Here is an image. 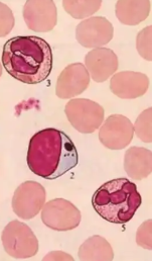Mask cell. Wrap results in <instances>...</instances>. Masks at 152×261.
<instances>
[{
    "label": "cell",
    "instance_id": "cell-1",
    "mask_svg": "<svg viewBox=\"0 0 152 261\" xmlns=\"http://www.w3.org/2000/svg\"><path fill=\"white\" fill-rule=\"evenodd\" d=\"M76 146L62 130L49 128L35 133L28 145L29 170L45 179H57L78 165Z\"/></svg>",
    "mask_w": 152,
    "mask_h": 261
},
{
    "label": "cell",
    "instance_id": "cell-2",
    "mask_svg": "<svg viewBox=\"0 0 152 261\" xmlns=\"http://www.w3.org/2000/svg\"><path fill=\"white\" fill-rule=\"evenodd\" d=\"M1 61L14 79L25 84H39L52 72L53 51L50 44L40 37L19 36L4 44Z\"/></svg>",
    "mask_w": 152,
    "mask_h": 261
},
{
    "label": "cell",
    "instance_id": "cell-3",
    "mask_svg": "<svg viewBox=\"0 0 152 261\" xmlns=\"http://www.w3.org/2000/svg\"><path fill=\"white\" fill-rule=\"evenodd\" d=\"M141 196L135 184L117 178L101 186L92 197V205L104 220L113 224H125L141 204Z\"/></svg>",
    "mask_w": 152,
    "mask_h": 261
},
{
    "label": "cell",
    "instance_id": "cell-4",
    "mask_svg": "<svg viewBox=\"0 0 152 261\" xmlns=\"http://www.w3.org/2000/svg\"><path fill=\"white\" fill-rule=\"evenodd\" d=\"M1 240L5 252L13 258H30L39 251V241L32 230L17 220L6 225Z\"/></svg>",
    "mask_w": 152,
    "mask_h": 261
},
{
    "label": "cell",
    "instance_id": "cell-5",
    "mask_svg": "<svg viewBox=\"0 0 152 261\" xmlns=\"http://www.w3.org/2000/svg\"><path fill=\"white\" fill-rule=\"evenodd\" d=\"M70 124L82 134H92L104 122V109L86 98L71 99L65 109Z\"/></svg>",
    "mask_w": 152,
    "mask_h": 261
},
{
    "label": "cell",
    "instance_id": "cell-6",
    "mask_svg": "<svg viewBox=\"0 0 152 261\" xmlns=\"http://www.w3.org/2000/svg\"><path fill=\"white\" fill-rule=\"evenodd\" d=\"M81 213L74 203L64 198H55L42 208V221L52 230L70 231L81 223Z\"/></svg>",
    "mask_w": 152,
    "mask_h": 261
},
{
    "label": "cell",
    "instance_id": "cell-7",
    "mask_svg": "<svg viewBox=\"0 0 152 261\" xmlns=\"http://www.w3.org/2000/svg\"><path fill=\"white\" fill-rule=\"evenodd\" d=\"M46 190L36 181H25L14 192L12 210L22 220H30L37 216L46 203Z\"/></svg>",
    "mask_w": 152,
    "mask_h": 261
},
{
    "label": "cell",
    "instance_id": "cell-8",
    "mask_svg": "<svg viewBox=\"0 0 152 261\" xmlns=\"http://www.w3.org/2000/svg\"><path fill=\"white\" fill-rule=\"evenodd\" d=\"M113 35L112 23L103 16L89 17L77 25V41L85 48H103L111 42Z\"/></svg>",
    "mask_w": 152,
    "mask_h": 261
},
{
    "label": "cell",
    "instance_id": "cell-9",
    "mask_svg": "<svg viewBox=\"0 0 152 261\" xmlns=\"http://www.w3.org/2000/svg\"><path fill=\"white\" fill-rule=\"evenodd\" d=\"M133 125L122 115H112L103 123L100 132V142L110 150H122L132 142Z\"/></svg>",
    "mask_w": 152,
    "mask_h": 261
},
{
    "label": "cell",
    "instance_id": "cell-10",
    "mask_svg": "<svg viewBox=\"0 0 152 261\" xmlns=\"http://www.w3.org/2000/svg\"><path fill=\"white\" fill-rule=\"evenodd\" d=\"M22 13L27 28L36 33L52 31L58 21V10L54 1H27Z\"/></svg>",
    "mask_w": 152,
    "mask_h": 261
},
{
    "label": "cell",
    "instance_id": "cell-11",
    "mask_svg": "<svg viewBox=\"0 0 152 261\" xmlns=\"http://www.w3.org/2000/svg\"><path fill=\"white\" fill-rule=\"evenodd\" d=\"M149 86L148 77L140 72L122 71L112 76L110 90L122 99H135L146 93Z\"/></svg>",
    "mask_w": 152,
    "mask_h": 261
},
{
    "label": "cell",
    "instance_id": "cell-12",
    "mask_svg": "<svg viewBox=\"0 0 152 261\" xmlns=\"http://www.w3.org/2000/svg\"><path fill=\"white\" fill-rule=\"evenodd\" d=\"M90 84V75L85 65L74 63L67 66L60 74L57 85L56 94L62 99L73 98L82 94Z\"/></svg>",
    "mask_w": 152,
    "mask_h": 261
},
{
    "label": "cell",
    "instance_id": "cell-13",
    "mask_svg": "<svg viewBox=\"0 0 152 261\" xmlns=\"http://www.w3.org/2000/svg\"><path fill=\"white\" fill-rule=\"evenodd\" d=\"M117 55L108 48H97L85 57V67L90 77L98 83L105 82L115 74L118 67Z\"/></svg>",
    "mask_w": 152,
    "mask_h": 261
},
{
    "label": "cell",
    "instance_id": "cell-14",
    "mask_svg": "<svg viewBox=\"0 0 152 261\" xmlns=\"http://www.w3.org/2000/svg\"><path fill=\"white\" fill-rule=\"evenodd\" d=\"M124 169L132 179L146 178L152 171L151 151L141 147L129 148L124 157Z\"/></svg>",
    "mask_w": 152,
    "mask_h": 261
},
{
    "label": "cell",
    "instance_id": "cell-15",
    "mask_svg": "<svg viewBox=\"0 0 152 261\" xmlns=\"http://www.w3.org/2000/svg\"><path fill=\"white\" fill-rule=\"evenodd\" d=\"M151 3L148 0L118 1L115 6L116 16L125 25H137L145 20L150 12Z\"/></svg>",
    "mask_w": 152,
    "mask_h": 261
},
{
    "label": "cell",
    "instance_id": "cell-16",
    "mask_svg": "<svg viewBox=\"0 0 152 261\" xmlns=\"http://www.w3.org/2000/svg\"><path fill=\"white\" fill-rule=\"evenodd\" d=\"M81 260H112L114 252L109 242L98 235L87 239L79 248Z\"/></svg>",
    "mask_w": 152,
    "mask_h": 261
},
{
    "label": "cell",
    "instance_id": "cell-17",
    "mask_svg": "<svg viewBox=\"0 0 152 261\" xmlns=\"http://www.w3.org/2000/svg\"><path fill=\"white\" fill-rule=\"evenodd\" d=\"M102 1H63L65 10L76 19H83L97 12Z\"/></svg>",
    "mask_w": 152,
    "mask_h": 261
},
{
    "label": "cell",
    "instance_id": "cell-18",
    "mask_svg": "<svg viewBox=\"0 0 152 261\" xmlns=\"http://www.w3.org/2000/svg\"><path fill=\"white\" fill-rule=\"evenodd\" d=\"M151 108L144 111L133 125L137 137L144 143H151Z\"/></svg>",
    "mask_w": 152,
    "mask_h": 261
},
{
    "label": "cell",
    "instance_id": "cell-19",
    "mask_svg": "<svg viewBox=\"0 0 152 261\" xmlns=\"http://www.w3.org/2000/svg\"><path fill=\"white\" fill-rule=\"evenodd\" d=\"M151 31L152 28L149 25L143 29L138 35L136 39V48L140 56L147 60L151 61Z\"/></svg>",
    "mask_w": 152,
    "mask_h": 261
},
{
    "label": "cell",
    "instance_id": "cell-20",
    "mask_svg": "<svg viewBox=\"0 0 152 261\" xmlns=\"http://www.w3.org/2000/svg\"><path fill=\"white\" fill-rule=\"evenodd\" d=\"M14 23L12 10L5 3L0 2V38L6 37L12 31Z\"/></svg>",
    "mask_w": 152,
    "mask_h": 261
},
{
    "label": "cell",
    "instance_id": "cell-21",
    "mask_svg": "<svg viewBox=\"0 0 152 261\" xmlns=\"http://www.w3.org/2000/svg\"><path fill=\"white\" fill-rule=\"evenodd\" d=\"M151 220H147L144 222L136 233V242L139 246L145 249H151Z\"/></svg>",
    "mask_w": 152,
    "mask_h": 261
},
{
    "label": "cell",
    "instance_id": "cell-22",
    "mask_svg": "<svg viewBox=\"0 0 152 261\" xmlns=\"http://www.w3.org/2000/svg\"><path fill=\"white\" fill-rule=\"evenodd\" d=\"M44 260H73V257L63 251H53L45 256Z\"/></svg>",
    "mask_w": 152,
    "mask_h": 261
},
{
    "label": "cell",
    "instance_id": "cell-23",
    "mask_svg": "<svg viewBox=\"0 0 152 261\" xmlns=\"http://www.w3.org/2000/svg\"><path fill=\"white\" fill-rule=\"evenodd\" d=\"M1 75H2V66H1V63H0V77H1Z\"/></svg>",
    "mask_w": 152,
    "mask_h": 261
}]
</instances>
